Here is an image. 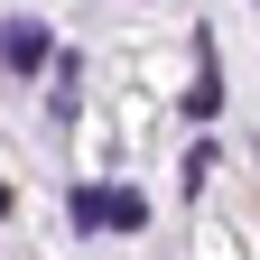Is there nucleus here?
<instances>
[{"mask_svg": "<svg viewBox=\"0 0 260 260\" xmlns=\"http://www.w3.org/2000/svg\"><path fill=\"white\" fill-rule=\"evenodd\" d=\"M38 56H47V28H28V19H19V28H0V65H19V75H28Z\"/></svg>", "mask_w": 260, "mask_h": 260, "instance_id": "f257e3e1", "label": "nucleus"}, {"mask_svg": "<svg viewBox=\"0 0 260 260\" xmlns=\"http://www.w3.org/2000/svg\"><path fill=\"white\" fill-rule=\"evenodd\" d=\"M103 223H112V233H140V223H149V195L140 186H112L103 195Z\"/></svg>", "mask_w": 260, "mask_h": 260, "instance_id": "f03ea898", "label": "nucleus"}, {"mask_svg": "<svg viewBox=\"0 0 260 260\" xmlns=\"http://www.w3.org/2000/svg\"><path fill=\"white\" fill-rule=\"evenodd\" d=\"M214 103H223V75H214V47H205V65H195V84H186V112L214 121Z\"/></svg>", "mask_w": 260, "mask_h": 260, "instance_id": "7ed1b4c3", "label": "nucleus"}, {"mask_svg": "<svg viewBox=\"0 0 260 260\" xmlns=\"http://www.w3.org/2000/svg\"><path fill=\"white\" fill-rule=\"evenodd\" d=\"M0 214H10V186H0Z\"/></svg>", "mask_w": 260, "mask_h": 260, "instance_id": "20e7f679", "label": "nucleus"}]
</instances>
